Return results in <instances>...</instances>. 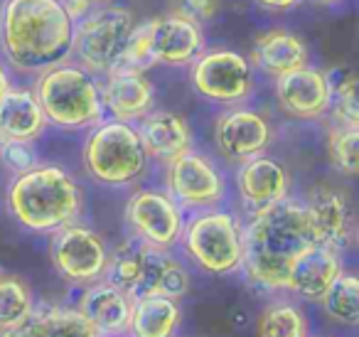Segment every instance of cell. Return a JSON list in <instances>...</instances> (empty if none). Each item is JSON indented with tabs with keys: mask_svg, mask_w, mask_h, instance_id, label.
<instances>
[{
	"mask_svg": "<svg viewBox=\"0 0 359 337\" xmlns=\"http://www.w3.org/2000/svg\"><path fill=\"white\" fill-rule=\"evenodd\" d=\"M313 244H318V234L305 202L285 197L259 212H251L244 222L241 271L259 291L283 293L293 263Z\"/></svg>",
	"mask_w": 359,
	"mask_h": 337,
	"instance_id": "cell-1",
	"label": "cell"
},
{
	"mask_svg": "<svg viewBox=\"0 0 359 337\" xmlns=\"http://www.w3.org/2000/svg\"><path fill=\"white\" fill-rule=\"evenodd\" d=\"M72 35L65 0H0V57L13 74L32 79L69 62Z\"/></svg>",
	"mask_w": 359,
	"mask_h": 337,
	"instance_id": "cell-2",
	"label": "cell"
},
{
	"mask_svg": "<svg viewBox=\"0 0 359 337\" xmlns=\"http://www.w3.org/2000/svg\"><path fill=\"white\" fill-rule=\"evenodd\" d=\"M6 207L25 232L55 234L57 229L81 219L84 190L62 165L37 163L25 173L13 175L6 190Z\"/></svg>",
	"mask_w": 359,
	"mask_h": 337,
	"instance_id": "cell-3",
	"label": "cell"
},
{
	"mask_svg": "<svg viewBox=\"0 0 359 337\" xmlns=\"http://www.w3.org/2000/svg\"><path fill=\"white\" fill-rule=\"evenodd\" d=\"M30 86L52 128L69 133L89 131L106 116L101 79L72 60L32 77Z\"/></svg>",
	"mask_w": 359,
	"mask_h": 337,
	"instance_id": "cell-4",
	"label": "cell"
},
{
	"mask_svg": "<svg viewBox=\"0 0 359 337\" xmlns=\"http://www.w3.org/2000/svg\"><path fill=\"white\" fill-rule=\"evenodd\" d=\"M81 165L94 183L121 190L138 185L148 175L150 158L145 155L135 124L104 116L86 131Z\"/></svg>",
	"mask_w": 359,
	"mask_h": 337,
	"instance_id": "cell-5",
	"label": "cell"
},
{
	"mask_svg": "<svg viewBox=\"0 0 359 337\" xmlns=\"http://www.w3.org/2000/svg\"><path fill=\"white\" fill-rule=\"evenodd\" d=\"M185 256L200 271L212 276H229L241 271L244 258V222L226 207L190 212L180 234Z\"/></svg>",
	"mask_w": 359,
	"mask_h": 337,
	"instance_id": "cell-6",
	"label": "cell"
},
{
	"mask_svg": "<svg viewBox=\"0 0 359 337\" xmlns=\"http://www.w3.org/2000/svg\"><path fill=\"white\" fill-rule=\"evenodd\" d=\"M135 15L130 8L109 3L91 8L84 18L74 22L72 35V62L84 67L94 77H106L114 72L126 42L135 27Z\"/></svg>",
	"mask_w": 359,
	"mask_h": 337,
	"instance_id": "cell-7",
	"label": "cell"
},
{
	"mask_svg": "<svg viewBox=\"0 0 359 337\" xmlns=\"http://www.w3.org/2000/svg\"><path fill=\"white\" fill-rule=\"evenodd\" d=\"M187 77L197 96L222 109L249 104L259 89L249 57L231 47H205L187 67Z\"/></svg>",
	"mask_w": 359,
	"mask_h": 337,
	"instance_id": "cell-8",
	"label": "cell"
},
{
	"mask_svg": "<svg viewBox=\"0 0 359 337\" xmlns=\"http://www.w3.org/2000/svg\"><path fill=\"white\" fill-rule=\"evenodd\" d=\"M165 168V192L177 202L185 214L222 207L226 199V175L202 150L190 148L187 153L170 160Z\"/></svg>",
	"mask_w": 359,
	"mask_h": 337,
	"instance_id": "cell-9",
	"label": "cell"
},
{
	"mask_svg": "<svg viewBox=\"0 0 359 337\" xmlns=\"http://www.w3.org/2000/svg\"><path fill=\"white\" fill-rule=\"evenodd\" d=\"M109 244L89 224H67L50 234V261L57 276L72 286H89L104 278Z\"/></svg>",
	"mask_w": 359,
	"mask_h": 337,
	"instance_id": "cell-10",
	"label": "cell"
},
{
	"mask_svg": "<svg viewBox=\"0 0 359 337\" xmlns=\"http://www.w3.org/2000/svg\"><path fill=\"white\" fill-rule=\"evenodd\" d=\"M185 217L187 214L177 207V202L158 187L135 190L123 209L130 237L140 239L153 249H168V251L180 244Z\"/></svg>",
	"mask_w": 359,
	"mask_h": 337,
	"instance_id": "cell-11",
	"label": "cell"
},
{
	"mask_svg": "<svg viewBox=\"0 0 359 337\" xmlns=\"http://www.w3.org/2000/svg\"><path fill=\"white\" fill-rule=\"evenodd\" d=\"M215 145L219 155L239 165L254 155L269 153L276 140V126L264 109L251 104L226 106L215 121Z\"/></svg>",
	"mask_w": 359,
	"mask_h": 337,
	"instance_id": "cell-12",
	"label": "cell"
},
{
	"mask_svg": "<svg viewBox=\"0 0 359 337\" xmlns=\"http://www.w3.org/2000/svg\"><path fill=\"white\" fill-rule=\"evenodd\" d=\"M273 96L280 114L295 121H320L332 101V77L318 65H305L273 79Z\"/></svg>",
	"mask_w": 359,
	"mask_h": 337,
	"instance_id": "cell-13",
	"label": "cell"
},
{
	"mask_svg": "<svg viewBox=\"0 0 359 337\" xmlns=\"http://www.w3.org/2000/svg\"><path fill=\"white\" fill-rule=\"evenodd\" d=\"M234 185L241 207L251 214L290 197L293 178H290V170L285 168L283 160L261 153L236 165Z\"/></svg>",
	"mask_w": 359,
	"mask_h": 337,
	"instance_id": "cell-14",
	"label": "cell"
},
{
	"mask_svg": "<svg viewBox=\"0 0 359 337\" xmlns=\"http://www.w3.org/2000/svg\"><path fill=\"white\" fill-rule=\"evenodd\" d=\"M150 45L155 67L187 70L207 47L205 25L172 13H163L150 18Z\"/></svg>",
	"mask_w": 359,
	"mask_h": 337,
	"instance_id": "cell-15",
	"label": "cell"
},
{
	"mask_svg": "<svg viewBox=\"0 0 359 337\" xmlns=\"http://www.w3.org/2000/svg\"><path fill=\"white\" fill-rule=\"evenodd\" d=\"M246 57L256 74L273 81L288 72L310 65V47L288 27H269L256 35Z\"/></svg>",
	"mask_w": 359,
	"mask_h": 337,
	"instance_id": "cell-16",
	"label": "cell"
},
{
	"mask_svg": "<svg viewBox=\"0 0 359 337\" xmlns=\"http://www.w3.org/2000/svg\"><path fill=\"white\" fill-rule=\"evenodd\" d=\"M320 244L344 251L354 244V214L347 194L320 185L303 199Z\"/></svg>",
	"mask_w": 359,
	"mask_h": 337,
	"instance_id": "cell-17",
	"label": "cell"
},
{
	"mask_svg": "<svg viewBox=\"0 0 359 337\" xmlns=\"http://www.w3.org/2000/svg\"><path fill=\"white\" fill-rule=\"evenodd\" d=\"M135 131L140 136L145 155L160 165H168L177 155L187 153L195 143L185 116L170 109H158V106H153L143 119L135 121Z\"/></svg>",
	"mask_w": 359,
	"mask_h": 337,
	"instance_id": "cell-18",
	"label": "cell"
},
{
	"mask_svg": "<svg viewBox=\"0 0 359 337\" xmlns=\"http://www.w3.org/2000/svg\"><path fill=\"white\" fill-rule=\"evenodd\" d=\"M130 308H133V300L128 293L111 286L104 278L84 286V293L76 303V312L89 322L99 337H126Z\"/></svg>",
	"mask_w": 359,
	"mask_h": 337,
	"instance_id": "cell-19",
	"label": "cell"
},
{
	"mask_svg": "<svg viewBox=\"0 0 359 337\" xmlns=\"http://www.w3.org/2000/svg\"><path fill=\"white\" fill-rule=\"evenodd\" d=\"M344 271L342 251L327 246V244H313L308 251L298 256L285 281V291L300 300H320L330 283Z\"/></svg>",
	"mask_w": 359,
	"mask_h": 337,
	"instance_id": "cell-20",
	"label": "cell"
},
{
	"mask_svg": "<svg viewBox=\"0 0 359 337\" xmlns=\"http://www.w3.org/2000/svg\"><path fill=\"white\" fill-rule=\"evenodd\" d=\"M101 101L109 119L135 124L155 106V84L148 74L101 77Z\"/></svg>",
	"mask_w": 359,
	"mask_h": 337,
	"instance_id": "cell-21",
	"label": "cell"
},
{
	"mask_svg": "<svg viewBox=\"0 0 359 337\" xmlns=\"http://www.w3.org/2000/svg\"><path fill=\"white\" fill-rule=\"evenodd\" d=\"M187 293H190V271L168 249L148 246L138 281L128 291L130 300L150 296H165L172 298V300H180Z\"/></svg>",
	"mask_w": 359,
	"mask_h": 337,
	"instance_id": "cell-22",
	"label": "cell"
},
{
	"mask_svg": "<svg viewBox=\"0 0 359 337\" xmlns=\"http://www.w3.org/2000/svg\"><path fill=\"white\" fill-rule=\"evenodd\" d=\"M50 128L32 86L13 84L0 96V138L35 143Z\"/></svg>",
	"mask_w": 359,
	"mask_h": 337,
	"instance_id": "cell-23",
	"label": "cell"
},
{
	"mask_svg": "<svg viewBox=\"0 0 359 337\" xmlns=\"http://www.w3.org/2000/svg\"><path fill=\"white\" fill-rule=\"evenodd\" d=\"M0 337H99L76 308L35 305L22 325L0 332Z\"/></svg>",
	"mask_w": 359,
	"mask_h": 337,
	"instance_id": "cell-24",
	"label": "cell"
},
{
	"mask_svg": "<svg viewBox=\"0 0 359 337\" xmlns=\"http://www.w3.org/2000/svg\"><path fill=\"white\" fill-rule=\"evenodd\" d=\"M182 322L180 300L165 296H150L133 300L128 322V337H175Z\"/></svg>",
	"mask_w": 359,
	"mask_h": 337,
	"instance_id": "cell-25",
	"label": "cell"
},
{
	"mask_svg": "<svg viewBox=\"0 0 359 337\" xmlns=\"http://www.w3.org/2000/svg\"><path fill=\"white\" fill-rule=\"evenodd\" d=\"M310 322L305 310L290 298H276L261 310L256 337H308Z\"/></svg>",
	"mask_w": 359,
	"mask_h": 337,
	"instance_id": "cell-26",
	"label": "cell"
},
{
	"mask_svg": "<svg viewBox=\"0 0 359 337\" xmlns=\"http://www.w3.org/2000/svg\"><path fill=\"white\" fill-rule=\"evenodd\" d=\"M35 293L18 273L0 268V332L22 325L35 310Z\"/></svg>",
	"mask_w": 359,
	"mask_h": 337,
	"instance_id": "cell-27",
	"label": "cell"
},
{
	"mask_svg": "<svg viewBox=\"0 0 359 337\" xmlns=\"http://www.w3.org/2000/svg\"><path fill=\"white\" fill-rule=\"evenodd\" d=\"M330 320L339 325H359V281L352 271H342L320 298Z\"/></svg>",
	"mask_w": 359,
	"mask_h": 337,
	"instance_id": "cell-28",
	"label": "cell"
},
{
	"mask_svg": "<svg viewBox=\"0 0 359 337\" xmlns=\"http://www.w3.org/2000/svg\"><path fill=\"white\" fill-rule=\"evenodd\" d=\"M145 251H148V244H143L135 237H128L126 242H121L114 251H109L104 281H109L111 286H116V288H121V291L128 293L140 276Z\"/></svg>",
	"mask_w": 359,
	"mask_h": 337,
	"instance_id": "cell-29",
	"label": "cell"
},
{
	"mask_svg": "<svg viewBox=\"0 0 359 337\" xmlns=\"http://www.w3.org/2000/svg\"><path fill=\"white\" fill-rule=\"evenodd\" d=\"M327 158L339 175L354 178L359 170V126H330Z\"/></svg>",
	"mask_w": 359,
	"mask_h": 337,
	"instance_id": "cell-30",
	"label": "cell"
},
{
	"mask_svg": "<svg viewBox=\"0 0 359 337\" xmlns=\"http://www.w3.org/2000/svg\"><path fill=\"white\" fill-rule=\"evenodd\" d=\"M332 77V101H330V121L332 126H359L357 79L352 72H339Z\"/></svg>",
	"mask_w": 359,
	"mask_h": 337,
	"instance_id": "cell-31",
	"label": "cell"
},
{
	"mask_svg": "<svg viewBox=\"0 0 359 337\" xmlns=\"http://www.w3.org/2000/svg\"><path fill=\"white\" fill-rule=\"evenodd\" d=\"M37 163H40V155L35 150V143H27V140H3L0 143V165L11 175L25 173Z\"/></svg>",
	"mask_w": 359,
	"mask_h": 337,
	"instance_id": "cell-32",
	"label": "cell"
},
{
	"mask_svg": "<svg viewBox=\"0 0 359 337\" xmlns=\"http://www.w3.org/2000/svg\"><path fill=\"white\" fill-rule=\"evenodd\" d=\"M222 8H224V0H168V13L200 22V25L217 20Z\"/></svg>",
	"mask_w": 359,
	"mask_h": 337,
	"instance_id": "cell-33",
	"label": "cell"
},
{
	"mask_svg": "<svg viewBox=\"0 0 359 337\" xmlns=\"http://www.w3.org/2000/svg\"><path fill=\"white\" fill-rule=\"evenodd\" d=\"M303 0H254V6L259 8L266 15H285V13H293L295 8H300Z\"/></svg>",
	"mask_w": 359,
	"mask_h": 337,
	"instance_id": "cell-34",
	"label": "cell"
},
{
	"mask_svg": "<svg viewBox=\"0 0 359 337\" xmlns=\"http://www.w3.org/2000/svg\"><path fill=\"white\" fill-rule=\"evenodd\" d=\"M15 84V79H13V72H11V67L3 62V57H0V96L6 94L11 86Z\"/></svg>",
	"mask_w": 359,
	"mask_h": 337,
	"instance_id": "cell-35",
	"label": "cell"
},
{
	"mask_svg": "<svg viewBox=\"0 0 359 337\" xmlns=\"http://www.w3.org/2000/svg\"><path fill=\"white\" fill-rule=\"evenodd\" d=\"M308 3L320 6V8H339L342 3H347V0H308Z\"/></svg>",
	"mask_w": 359,
	"mask_h": 337,
	"instance_id": "cell-36",
	"label": "cell"
},
{
	"mask_svg": "<svg viewBox=\"0 0 359 337\" xmlns=\"http://www.w3.org/2000/svg\"><path fill=\"white\" fill-rule=\"evenodd\" d=\"M84 3H89L91 8H99V6H109V3H116V0H84Z\"/></svg>",
	"mask_w": 359,
	"mask_h": 337,
	"instance_id": "cell-37",
	"label": "cell"
},
{
	"mask_svg": "<svg viewBox=\"0 0 359 337\" xmlns=\"http://www.w3.org/2000/svg\"><path fill=\"white\" fill-rule=\"evenodd\" d=\"M0 143H3V138H0Z\"/></svg>",
	"mask_w": 359,
	"mask_h": 337,
	"instance_id": "cell-38",
	"label": "cell"
},
{
	"mask_svg": "<svg viewBox=\"0 0 359 337\" xmlns=\"http://www.w3.org/2000/svg\"><path fill=\"white\" fill-rule=\"evenodd\" d=\"M308 337H310V335H308Z\"/></svg>",
	"mask_w": 359,
	"mask_h": 337,
	"instance_id": "cell-39",
	"label": "cell"
}]
</instances>
